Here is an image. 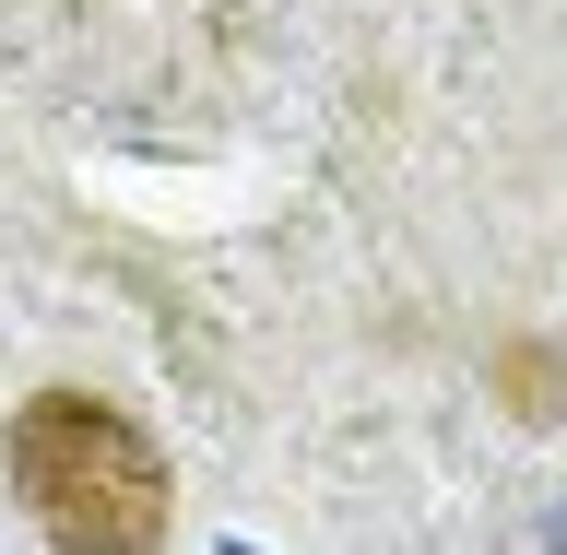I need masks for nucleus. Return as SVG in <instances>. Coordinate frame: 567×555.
<instances>
[{
	"label": "nucleus",
	"mask_w": 567,
	"mask_h": 555,
	"mask_svg": "<svg viewBox=\"0 0 567 555\" xmlns=\"http://www.w3.org/2000/svg\"><path fill=\"white\" fill-rule=\"evenodd\" d=\"M12 485L60 544H154L166 532V450L131 414H106L95 390H35L12 414Z\"/></svg>",
	"instance_id": "nucleus-1"
}]
</instances>
